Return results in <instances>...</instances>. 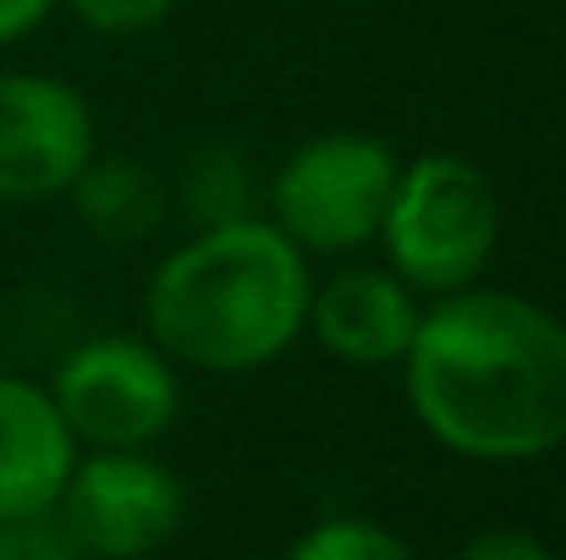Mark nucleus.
<instances>
[{
    "instance_id": "10",
    "label": "nucleus",
    "mask_w": 566,
    "mask_h": 560,
    "mask_svg": "<svg viewBox=\"0 0 566 560\" xmlns=\"http://www.w3.org/2000/svg\"><path fill=\"white\" fill-rule=\"evenodd\" d=\"M66 203H72L77 225L105 247H138L166 220V187L133 155H99L94 149V160L66 187Z\"/></svg>"
},
{
    "instance_id": "13",
    "label": "nucleus",
    "mask_w": 566,
    "mask_h": 560,
    "mask_svg": "<svg viewBox=\"0 0 566 560\" xmlns=\"http://www.w3.org/2000/svg\"><path fill=\"white\" fill-rule=\"evenodd\" d=\"M55 6L94 39H138L171 22L177 11V0H55Z\"/></svg>"
},
{
    "instance_id": "5",
    "label": "nucleus",
    "mask_w": 566,
    "mask_h": 560,
    "mask_svg": "<svg viewBox=\"0 0 566 560\" xmlns=\"http://www.w3.org/2000/svg\"><path fill=\"white\" fill-rule=\"evenodd\" d=\"M44 390L77 451H149L182 412V369L144 330L77 341Z\"/></svg>"
},
{
    "instance_id": "7",
    "label": "nucleus",
    "mask_w": 566,
    "mask_h": 560,
    "mask_svg": "<svg viewBox=\"0 0 566 560\" xmlns=\"http://www.w3.org/2000/svg\"><path fill=\"white\" fill-rule=\"evenodd\" d=\"M94 149V110L66 77L0 72V203L66 198Z\"/></svg>"
},
{
    "instance_id": "12",
    "label": "nucleus",
    "mask_w": 566,
    "mask_h": 560,
    "mask_svg": "<svg viewBox=\"0 0 566 560\" xmlns=\"http://www.w3.org/2000/svg\"><path fill=\"white\" fill-rule=\"evenodd\" d=\"M286 560H412V550L375 517H325L286 550Z\"/></svg>"
},
{
    "instance_id": "4",
    "label": "nucleus",
    "mask_w": 566,
    "mask_h": 560,
    "mask_svg": "<svg viewBox=\"0 0 566 560\" xmlns=\"http://www.w3.org/2000/svg\"><path fill=\"white\" fill-rule=\"evenodd\" d=\"M396 149L375 133L331 127L303 138L270 177L259 214L303 258H353L369 253L396 187Z\"/></svg>"
},
{
    "instance_id": "6",
    "label": "nucleus",
    "mask_w": 566,
    "mask_h": 560,
    "mask_svg": "<svg viewBox=\"0 0 566 560\" xmlns=\"http://www.w3.org/2000/svg\"><path fill=\"white\" fill-rule=\"evenodd\" d=\"M188 489L149 451H77L55 522L88 560H144L182 533Z\"/></svg>"
},
{
    "instance_id": "2",
    "label": "nucleus",
    "mask_w": 566,
    "mask_h": 560,
    "mask_svg": "<svg viewBox=\"0 0 566 560\" xmlns=\"http://www.w3.org/2000/svg\"><path fill=\"white\" fill-rule=\"evenodd\" d=\"M314 258L264 214L203 225L144 281V336L192 373H259L281 363L308 325Z\"/></svg>"
},
{
    "instance_id": "9",
    "label": "nucleus",
    "mask_w": 566,
    "mask_h": 560,
    "mask_svg": "<svg viewBox=\"0 0 566 560\" xmlns=\"http://www.w3.org/2000/svg\"><path fill=\"white\" fill-rule=\"evenodd\" d=\"M77 462V440L61 423L50 390L0 369V522L55 511Z\"/></svg>"
},
{
    "instance_id": "8",
    "label": "nucleus",
    "mask_w": 566,
    "mask_h": 560,
    "mask_svg": "<svg viewBox=\"0 0 566 560\" xmlns=\"http://www.w3.org/2000/svg\"><path fill=\"white\" fill-rule=\"evenodd\" d=\"M423 319V297L385 264H336L308 292V325L336 363L347 369H396Z\"/></svg>"
},
{
    "instance_id": "11",
    "label": "nucleus",
    "mask_w": 566,
    "mask_h": 560,
    "mask_svg": "<svg viewBox=\"0 0 566 560\" xmlns=\"http://www.w3.org/2000/svg\"><path fill=\"white\" fill-rule=\"evenodd\" d=\"M259 198H264V182L253 177L248 155H237L231 144H203L182 160L177 209L188 214L192 231L248 220V214H259Z\"/></svg>"
},
{
    "instance_id": "1",
    "label": "nucleus",
    "mask_w": 566,
    "mask_h": 560,
    "mask_svg": "<svg viewBox=\"0 0 566 560\" xmlns=\"http://www.w3.org/2000/svg\"><path fill=\"white\" fill-rule=\"evenodd\" d=\"M401 369L418 429L468 462H539L566 451V319L556 308L468 286L423 303Z\"/></svg>"
},
{
    "instance_id": "15",
    "label": "nucleus",
    "mask_w": 566,
    "mask_h": 560,
    "mask_svg": "<svg viewBox=\"0 0 566 560\" xmlns=\"http://www.w3.org/2000/svg\"><path fill=\"white\" fill-rule=\"evenodd\" d=\"M457 560H556V556H551L545 539H534V533H523V528H490V533H479Z\"/></svg>"
},
{
    "instance_id": "3",
    "label": "nucleus",
    "mask_w": 566,
    "mask_h": 560,
    "mask_svg": "<svg viewBox=\"0 0 566 560\" xmlns=\"http://www.w3.org/2000/svg\"><path fill=\"white\" fill-rule=\"evenodd\" d=\"M506 236V209L490 171L457 149H429L396 166L375 247L423 303L468 292L490 275Z\"/></svg>"
},
{
    "instance_id": "14",
    "label": "nucleus",
    "mask_w": 566,
    "mask_h": 560,
    "mask_svg": "<svg viewBox=\"0 0 566 560\" xmlns=\"http://www.w3.org/2000/svg\"><path fill=\"white\" fill-rule=\"evenodd\" d=\"M0 560H88L72 533L55 522V511L44 517H22V522H0Z\"/></svg>"
},
{
    "instance_id": "16",
    "label": "nucleus",
    "mask_w": 566,
    "mask_h": 560,
    "mask_svg": "<svg viewBox=\"0 0 566 560\" xmlns=\"http://www.w3.org/2000/svg\"><path fill=\"white\" fill-rule=\"evenodd\" d=\"M50 11H55V0H0V50L39 33L50 22Z\"/></svg>"
}]
</instances>
